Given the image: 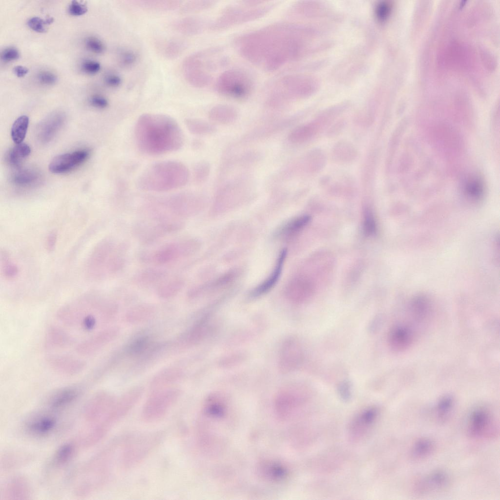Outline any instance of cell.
<instances>
[{
  "mask_svg": "<svg viewBox=\"0 0 500 500\" xmlns=\"http://www.w3.org/2000/svg\"><path fill=\"white\" fill-rule=\"evenodd\" d=\"M298 31L297 27L292 24L277 22L239 36L236 46L247 61L273 72L298 56L300 50Z\"/></svg>",
  "mask_w": 500,
  "mask_h": 500,
  "instance_id": "obj_1",
  "label": "cell"
},
{
  "mask_svg": "<svg viewBox=\"0 0 500 500\" xmlns=\"http://www.w3.org/2000/svg\"><path fill=\"white\" fill-rule=\"evenodd\" d=\"M135 136L139 148L149 155L177 150L184 142V134L176 121L162 114L146 113L140 116Z\"/></svg>",
  "mask_w": 500,
  "mask_h": 500,
  "instance_id": "obj_2",
  "label": "cell"
},
{
  "mask_svg": "<svg viewBox=\"0 0 500 500\" xmlns=\"http://www.w3.org/2000/svg\"><path fill=\"white\" fill-rule=\"evenodd\" d=\"M188 179L189 171L184 164L164 161L147 168L139 176L137 186L145 191L164 192L184 186Z\"/></svg>",
  "mask_w": 500,
  "mask_h": 500,
  "instance_id": "obj_3",
  "label": "cell"
},
{
  "mask_svg": "<svg viewBox=\"0 0 500 500\" xmlns=\"http://www.w3.org/2000/svg\"><path fill=\"white\" fill-rule=\"evenodd\" d=\"M276 5L262 0L242 1L238 4L229 5L223 9L209 28L212 30L220 31L256 20L267 15Z\"/></svg>",
  "mask_w": 500,
  "mask_h": 500,
  "instance_id": "obj_4",
  "label": "cell"
},
{
  "mask_svg": "<svg viewBox=\"0 0 500 500\" xmlns=\"http://www.w3.org/2000/svg\"><path fill=\"white\" fill-rule=\"evenodd\" d=\"M223 52L221 48H211L187 58L184 62V68L188 82L196 87L208 85L212 80V72L226 62Z\"/></svg>",
  "mask_w": 500,
  "mask_h": 500,
  "instance_id": "obj_5",
  "label": "cell"
},
{
  "mask_svg": "<svg viewBox=\"0 0 500 500\" xmlns=\"http://www.w3.org/2000/svg\"><path fill=\"white\" fill-rule=\"evenodd\" d=\"M162 431L127 434L123 436L120 450V464L124 469L137 465L159 444Z\"/></svg>",
  "mask_w": 500,
  "mask_h": 500,
  "instance_id": "obj_6",
  "label": "cell"
},
{
  "mask_svg": "<svg viewBox=\"0 0 500 500\" xmlns=\"http://www.w3.org/2000/svg\"><path fill=\"white\" fill-rule=\"evenodd\" d=\"M128 246L125 242L117 243L111 238L102 241L92 257V270L97 277L113 275L121 271L126 262Z\"/></svg>",
  "mask_w": 500,
  "mask_h": 500,
  "instance_id": "obj_7",
  "label": "cell"
},
{
  "mask_svg": "<svg viewBox=\"0 0 500 500\" xmlns=\"http://www.w3.org/2000/svg\"><path fill=\"white\" fill-rule=\"evenodd\" d=\"M255 82L248 71L232 68L223 72L215 83V89L220 95L235 100H244L253 92Z\"/></svg>",
  "mask_w": 500,
  "mask_h": 500,
  "instance_id": "obj_8",
  "label": "cell"
},
{
  "mask_svg": "<svg viewBox=\"0 0 500 500\" xmlns=\"http://www.w3.org/2000/svg\"><path fill=\"white\" fill-rule=\"evenodd\" d=\"M197 247L196 240L187 238L167 243L151 252H143L140 258L144 263L164 265L188 258L194 253Z\"/></svg>",
  "mask_w": 500,
  "mask_h": 500,
  "instance_id": "obj_9",
  "label": "cell"
},
{
  "mask_svg": "<svg viewBox=\"0 0 500 500\" xmlns=\"http://www.w3.org/2000/svg\"><path fill=\"white\" fill-rule=\"evenodd\" d=\"M150 221H142L132 228L134 236L142 244H151L159 239L177 232L184 227L181 221L166 217L154 216Z\"/></svg>",
  "mask_w": 500,
  "mask_h": 500,
  "instance_id": "obj_10",
  "label": "cell"
},
{
  "mask_svg": "<svg viewBox=\"0 0 500 500\" xmlns=\"http://www.w3.org/2000/svg\"><path fill=\"white\" fill-rule=\"evenodd\" d=\"M180 395L179 391L176 389L154 392L143 406L142 418L147 422L156 421L161 419L177 401Z\"/></svg>",
  "mask_w": 500,
  "mask_h": 500,
  "instance_id": "obj_11",
  "label": "cell"
},
{
  "mask_svg": "<svg viewBox=\"0 0 500 500\" xmlns=\"http://www.w3.org/2000/svg\"><path fill=\"white\" fill-rule=\"evenodd\" d=\"M197 202V197L193 193L185 192L174 194L157 200L154 209H160L178 218L190 216L195 210Z\"/></svg>",
  "mask_w": 500,
  "mask_h": 500,
  "instance_id": "obj_12",
  "label": "cell"
},
{
  "mask_svg": "<svg viewBox=\"0 0 500 500\" xmlns=\"http://www.w3.org/2000/svg\"><path fill=\"white\" fill-rule=\"evenodd\" d=\"M496 421L491 412L483 407L478 408L471 413L468 422L469 436L476 439H489L497 434Z\"/></svg>",
  "mask_w": 500,
  "mask_h": 500,
  "instance_id": "obj_13",
  "label": "cell"
},
{
  "mask_svg": "<svg viewBox=\"0 0 500 500\" xmlns=\"http://www.w3.org/2000/svg\"><path fill=\"white\" fill-rule=\"evenodd\" d=\"M279 358V366L282 371L288 372L298 368L304 358V351L299 341L294 338L285 341Z\"/></svg>",
  "mask_w": 500,
  "mask_h": 500,
  "instance_id": "obj_14",
  "label": "cell"
},
{
  "mask_svg": "<svg viewBox=\"0 0 500 500\" xmlns=\"http://www.w3.org/2000/svg\"><path fill=\"white\" fill-rule=\"evenodd\" d=\"M89 155V152L86 149L58 155L50 162L49 169L56 174L68 172L83 163Z\"/></svg>",
  "mask_w": 500,
  "mask_h": 500,
  "instance_id": "obj_15",
  "label": "cell"
},
{
  "mask_svg": "<svg viewBox=\"0 0 500 500\" xmlns=\"http://www.w3.org/2000/svg\"><path fill=\"white\" fill-rule=\"evenodd\" d=\"M449 483L448 475L441 470L434 471L418 479L414 485V492L425 495L438 492L445 488Z\"/></svg>",
  "mask_w": 500,
  "mask_h": 500,
  "instance_id": "obj_16",
  "label": "cell"
},
{
  "mask_svg": "<svg viewBox=\"0 0 500 500\" xmlns=\"http://www.w3.org/2000/svg\"><path fill=\"white\" fill-rule=\"evenodd\" d=\"M65 115L61 112L51 113L43 119L36 129L38 139L42 143L50 142L63 125Z\"/></svg>",
  "mask_w": 500,
  "mask_h": 500,
  "instance_id": "obj_17",
  "label": "cell"
},
{
  "mask_svg": "<svg viewBox=\"0 0 500 500\" xmlns=\"http://www.w3.org/2000/svg\"><path fill=\"white\" fill-rule=\"evenodd\" d=\"M413 340V333L408 327L403 325H396L390 331L388 342L390 348L396 352H400L407 349Z\"/></svg>",
  "mask_w": 500,
  "mask_h": 500,
  "instance_id": "obj_18",
  "label": "cell"
},
{
  "mask_svg": "<svg viewBox=\"0 0 500 500\" xmlns=\"http://www.w3.org/2000/svg\"><path fill=\"white\" fill-rule=\"evenodd\" d=\"M287 252V250L286 249H284L280 251L274 270L266 280L252 291L251 295L253 296H258L267 293L276 284L282 271Z\"/></svg>",
  "mask_w": 500,
  "mask_h": 500,
  "instance_id": "obj_19",
  "label": "cell"
},
{
  "mask_svg": "<svg viewBox=\"0 0 500 500\" xmlns=\"http://www.w3.org/2000/svg\"><path fill=\"white\" fill-rule=\"evenodd\" d=\"M167 272L161 269L150 268L143 270L136 273L134 282L142 286H157L167 279Z\"/></svg>",
  "mask_w": 500,
  "mask_h": 500,
  "instance_id": "obj_20",
  "label": "cell"
},
{
  "mask_svg": "<svg viewBox=\"0 0 500 500\" xmlns=\"http://www.w3.org/2000/svg\"><path fill=\"white\" fill-rule=\"evenodd\" d=\"M322 129L315 119L295 128L290 133L289 139L293 143H304L315 136Z\"/></svg>",
  "mask_w": 500,
  "mask_h": 500,
  "instance_id": "obj_21",
  "label": "cell"
},
{
  "mask_svg": "<svg viewBox=\"0 0 500 500\" xmlns=\"http://www.w3.org/2000/svg\"><path fill=\"white\" fill-rule=\"evenodd\" d=\"M358 152L355 146L347 141L336 143L332 149V155L335 161L342 163H349L357 158Z\"/></svg>",
  "mask_w": 500,
  "mask_h": 500,
  "instance_id": "obj_22",
  "label": "cell"
},
{
  "mask_svg": "<svg viewBox=\"0 0 500 500\" xmlns=\"http://www.w3.org/2000/svg\"><path fill=\"white\" fill-rule=\"evenodd\" d=\"M40 177L39 172L36 169L30 168H19L12 174L11 180L15 185L21 187H27L34 185Z\"/></svg>",
  "mask_w": 500,
  "mask_h": 500,
  "instance_id": "obj_23",
  "label": "cell"
},
{
  "mask_svg": "<svg viewBox=\"0 0 500 500\" xmlns=\"http://www.w3.org/2000/svg\"><path fill=\"white\" fill-rule=\"evenodd\" d=\"M185 282L179 277L166 279L157 286L156 292L163 298L172 297L178 294L183 288Z\"/></svg>",
  "mask_w": 500,
  "mask_h": 500,
  "instance_id": "obj_24",
  "label": "cell"
},
{
  "mask_svg": "<svg viewBox=\"0 0 500 500\" xmlns=\"http://www.w3.org/2000/svg\"><path fill=\"white\" fill-rule=\"evenodd\" d=\"M237 113V111L234 107L230 105L221 104L214 106L210 109L209 116L214 121L228 123L236 118Z\"/></svg>",
  "mask_w": 500,
  "mask_h": 500,
  "instance_id": "obj_25",
  "label": "cell"
},
{
  "mask_svg": "<svg viewBox=\"0 0 500 500\" xmlns=\"http://www.w3.org/2000/svg\"><path fill=\"white\" fill-rule=\"evenodd\" d=\"M326 156L320 148H314L307 154L305 160L306 170L311 173L319 172L323 169L326 163Z\"/></svg>",
  "mask_w": 500,
  "mask_h": 500,
  "instance_id": "obj_26",
  "label": "cell"
},
{
  "mask_svg": "<svg viewBox=\"0 0 500 500\" xmlns=\"http://www.w3.org/2000/svg\"><path fill=\"white\" fill-rule=\"evenodd\" d=\"M434 448V443L430 439L422 438L417 439L412 446L410 456L414 460H421L429 457Z\"/></svg>",
  "mask_w": 500,
  "mask_h": 500,
  "instance_id": "obj_27",
  "label": "cell"
},
{
  "mask_svg": "<svg viewBox=\"0 0 500 500\" xmlns=\"http://www.w3.org/2000/svg\"><path fill=\"white\" fill-rule=\"evenodd\" d=\"M206 23L201 18L189 17L182 19L176 23V28L185 34L194 35L203 31L206 27Z\"/></svg>",
  "mask_w": 500,
  "mask_h": 500,
  "instance_id": "obj_28",
  "label": "cell"
},
{
  "mask_svg": "<svg viewBox=\"0 0 500 500\" xmlns=\"http://www.w3.org/2000/svg\"><path fill=\"white\" fill-rule=\"evenodd\" d=\"M30 152V147L27 144L23 143L16 144L8 151L6 161L11 166L18 167Z\"/></svg>",
  "mask_w": 500,
  "mask_h": 500,
  "instance_id": "obj_29",
  "label": "cell"
},
{
  "mask_svg": "<svg viewBox=\"0 0 500 500\" xmlns=\"http://www.w3.org/2000/svg\"><path fill=\"white\" fill-rule=\"evenodd\" d=\"M29 122V118L26 115L18 117L14 122L11 130V135L16 144L22 143L26 134Z\"/></svg>",
  "mask_w": 500,
  "mask_h": 500,
  "instance_id": "obj_30",
  "label": "cell"
},
{
  "mask_svg": "<svg viewBox=\"0 0 500 500\" xmlns=\"http://www.w3.org/2000/svg\"><path fill=\"white\" fill-rule=\"evenodd\" d=\"M463 189L466 196L474 200L480 199L484 193L482 181L477 177H471L465 181Z\"/></svg>",
  "mask_w": 500,
  "mask_h": 500,
  "instance_id": "obj_31",
  "label": "cell"
},
{
  "mask_svg": "<svg viewBox=\"0 0 500 500\" xmlns=\"http://www.w3.org/2000/svg\"><path fill=\"white\" fill-rule=\"evenodd\" d=\"M78 391L75 389L70 388L63 390L52 397L50 401V406L53 408H60L69 404L77 397Z\"/></svg>",
  "mask_w": 500,
  "mask_h": 500,
  "instance_id": "obj_32",
  "label": "cell"
},
{
  "mask_svg": "<svg viewBox=\"0 0 500 500\" xmlns=\"http://www.w3.org/2000/svg\"><path fill=\"white\" fill-rule=\"evenodd\" d=\"M454 405V399L449 395L442 397L438 401L436 407V414L439 421L444 422L449 418L453 411Z\"/></svg>",
  "mask_w": 500,
  "mask_h": 500,
  "instance_id": "obj_33",
  "label": "cell"
},
{
  "mask_svg": "<svg viewBox=\"0 0 500 500\" xmlns=\"http://www.w3.org/2000/svg\"><path fill=\"white\" fill-rule=\"evenodd\" d=\"M56 421L51 417H43L32 421L27 425L28 429L34 433L44 434L51 431L56 425Z\"/></svg>",
  "mask_w": 500,
  "mask_h": 500,
  "instance_id": "obj_34",
  "label": "cell"
},
{
  "mask_svg": "<svg viewBox=\"0 0 500 500\" xmlns=\"http://www.w3.org/2000/svg\"><path fill=\"white\" fill-rule=\"evenodd\" d=\"M311 219L309 215H303L297 217L286 224L279 230L280 235H288L301 229L306 226Z\"/></svg>",
  "mask_w": 500,
  "mask_h": 500,
  "instance_id": "obj_35",
  "label": "cell"
},
{
  "mask_svg": "<svg viewBox=\"0 0 500 500\" xmlns=\"http://www.w3.org/2000/svg\"><path fill=\"white\" fill-rule=\"evenodd\" d=\"M188 130L193 134L204 135L215 131V127L208 123L196 119H188L185 121Z\"/></svg>",
  "mask_w": 500,
  "mask_h": 500,
  "instance_id": "obj_36",
  "label": "cell"
},
{
  "mask_svg": "<svg viewBox=\"0 0 500 500\" xmlns=\"http://www.w3.org/2000/svg\"><path fill=\"white\" fill-rule=\"evenodd\" d=\"M149 340L147 336H141L132 341L127 347V352L132 355H138L148 348Z\"/></svg>",
  "mask_w": 500,
  "mask_h": 500,
  "instance_id": "obj_37",
  "label": "cell"
},
{
  "mask_svg": "<svg viewBox=\"0 0 500 500\" xmlns=\"http://www.w3.org/2000/svg\"><path fill=\"white\" fill-rule=\"evenodd\" d=\"M74 451L73 446L66 444L61 447L55 455L54 462L57 465L66 463L72 457Z\"/></svg>",
  "mask_w": 500,
  "mask_h": 500,
  "instance_id": "obj_38",
  "label": "cell"
},
{
  "mask_svg": "<svg viewBox=\"0 0 500 500\" xmlns=\"http://www.w3.org/2000/svg\"><path fill=\"white\" fill-rule=\"evenodd\" d=\"M216 3L214 0H196L189 1L185 4L182 9L184 12H194L208 9Z\"/></svg>",
  "mask_w": 500,
  "mask_h": 500,
  "instance_id": "obj_39",
  "label": "cell"
},
{
  "mask_svg": "<svg viewBox=\"0 0 500 500\" xmlns=\"http://www.w3.org/2000/svg\"><path fill=\"white\" fill-rule=\"evenodd\" d=\"M53 20L52 18H48L43 20L40 17H33L28 20L27 25L31 29L36 32L43 33L46 31L45 25L52 23Z\"/></svg>",
  "mask_w": 500,
  "mask_h": 500,
  "instance_id": "obj_40",
  "label": "cell"
},
{
  "mask_svg": "<svg viewBox=\"0 0 500 500\" xmlns=\"http://www.w3.org/2000/svg\"><path fill=\"white\" fill-rule=\"evenodd\" d=\"M139 4L143 6L157 9H171L177 7L179 4L177 1H139Z\"/></svg>",
  "mask_w": 500,
  "mask_h": 500,
  "instance_id": "obj_41",
  "label": "cell"
},
{
  "mask_svg": "<svg viewBox=\"0 0 500 500\" xmlns=\"http://www.w3.org/2000/svg\"><path fill=\"white\" fill-rule=\"evenodd\" d=\"M376 223L373 214L370 209L365 211L363 222V231L366 235L370 236L376 232Z\"/></svg>",
  "mask_w": 500,
  "mask_h": 500,
  "instance_id": "obj_42",
  "label": "cell"
},
{
  "mask_svg": "<svg viewBox=\"0 0 500 500\" xmlns=\"http://www.w3.org/2000/svg\"><path fill=\"white\" fill-rule=\"evenodd\" d=\"M210 167L206 162H200L195 166L193 174L196 182L201 183L205 180L209 172Z\"/></svg>",
  "mask_w": 500,
  "mask_h": 500,
  "instance_id": "obj_43",
  "label": "cell"
},
{
  "mask_svg": "<svg viewBox=\"0 0 500 500\" xmlns=\"http://www.w3.org/2000/svg\"><path fill=\"white\" fill-rule=\"evenodd\" d=\"M85 44L88 50L96 54L103 53L105 50L104 43L95 37H87L85 40Z\"/></svg>",
  "mask_w": 500,
  "mask_h": 500,
  "instance_id": "obj_44",
  "label": "cell"
},
{
  "mask_svg": "<svg viewBox=\"0 0 500 500\" xmlns=\"http://www.w3.org/2000/svg\"><path fill=\"white\" fill-rule=\"evenodd\" d=\"M68 11L71 15L79 16L86 13L87 7L85 4L78 1L72 0L68 6Z\"/></svg>",
  "mask_w": 500,
  "mask_h": 500,
  "instance_id": "obj_45",
  "label": "cell"
},
{
  "mask_svg": "<svg viewBox=\"0 0 500 500\" xmlns=\"http://www.w3.org/2000/svg\"><path fill=\"white\" fill-rule=\"evenodd\" d=\"M81 68L83 72L88 74H95L101 69L100 64L96 61L87 60L83 62Z\"/></svg>",
  "mask_w": 500,
  "mask_h": 500,
  "instance_id": "obj_46",
  "label": "cell"
},
{
  "mask_svg": "<svg viewBox=\"0 0 500 500\" xmlns=\"http://www.w3.org/2000/svg\"><path fill=\"white\" fill-rule=\"evenodd\" d=\"M37 78L41 84L45 85L54 84L57 80L56 75L49 71L41 72L38 74Z\"/></svg>",
  "mask_w": 500,
  "mask_h": 500,
  "instance_id": "obj_47",
  "label": "cell"
},
{
  "mask_svg": "<svg viewBox=\"0 0 500 500\" xmlns=\"http://www.w3.org/2000/svg\"><path fill=\"white\" fill-rule=\"evenodd\" d=\"M20 53L18 50L14 47L5 48L1 53L0 58L4 62H9L18 59Z\"/></svg>",
  "mask_w": 500,
  "mask_h": 500,
  "instance_id": "obj_48",
  "label": "cell"
},
{
  "mask_svg": "<svg viewBox=\"0 0 500 500\" xmlns=\"http://www.w3.org/2000/svg\"><path fill=\"white\" fill-rule=\"evenodd\" d=\"M346 122L344 120L336 121L329 127L327 132L329 137H333L338 135L344 129Z\"/></svg>",
  "mask_w": 500,
  "mask_h": 500,
  "instance_id": "obj_49",
  "label": "cell"
},
{
  "mask_svg": "<svg viewBox=\"0 0 500 500\" xmlns=\"http://www.w3.org/2000/svg\"><path fill=\"white\" fill-rule=\"evenodd\" d=\"M136 55L132 51L126 50L123 52L120 58L121 64L125 66H130L136 61Z\"/></svg>",
  "mask_w": 500,
  "mask_h": 500,
  "instance_id": "obj_50",
  "label": "cell"
},
{
  "mask_svg": "<svg viewBox=\"0 0 500 500\" xmlns=\"http://www.w3.org/2000/svg\"><path fill=\"white\" fill-rule=\"evenodd\" d=\"M183 47V45L178 42H170L166 48V53L169 57H174L179 54Z\"/></svg>",
  "mask_w": 500,
  "mask_h": 500,
  "instance_id": "obj_51",
  "label": "cell"
},
{
  "mask_svg": "<svg viewBox=\"0 0 500 500\" xmlns=\"http://www.w3.org/2000/svg\"><path fill=\"white\" fill-rule=\"evenodd\" d=\"M90 104L98 108H104L108 104L107 100L104 96L100 95H95L90 99Z\"/></svg>",
  "mask_w": 500,
  "mask_h": 500,
  "instance_id": "obj_52",
  "label": "cell"
},
{
  "mask_svg": "<svg viewBox=\"0 0 500 500\" xmlns=\"http://www.w3.org/2000/svg\"><path fill=\"white\" fill-rule=\"evenodd\" d=\"M105 84L111 87H117L122 83V78L117 74H109L104 78Z\"/></svg>",
  "mask_w": 500,
  "mask_h": 500,
  "instance_id": "obj_53",
  "label": "cell"
},
{
  "mask_svg": "<svg viewBox=\"0 0 500 500\" xmlns=\"http://www.w3.org/2000/svg\"><path fill=\"white\" fill-rule=\"evenodd\" d=\"M390 6L388 4L383 3H380L376 8V16L378 19L384 20L388 15Z\"/></svg>",
  "mask_w": 500,
  "mask_h": 500,
  "instance_id": "obj_54",
  "label": "cell"
},
{
  "mask_svg": "<svg viewBox=\"0 0 500 500\" xmlns=\"http://www.w3.org/2000/svg\"><path fill=\"white\" fill-rule=\"evenodd\" d=\"M96 324V320L91 314L85 316L82 321V326L87 331L92 330Z\"/></svg>",
  "mask_w": 500,
  "mask_h": 500,
  "instance_id": "obj_55",
  "label": "cell"
},
{
  "mask_svg": "<svg viewBox=\"0 0 500 500\" xmlns=\"http://www.w3.org/2000/svg\"><path fill=\"white\" fill-rule=\"evenodd\" d=\"M339 392L341 396L346 399L350 397L351 394V386L347 381H343L339 386Z\"/></svg>",
  "mask_w": 500,
  "mask_h": 500,
  "instance_id": "obj_56",
  "label": "cell"
},
{
  "mask_svg": "<svg viewBox=\"0 0 500 500\" xmlns=\"http://www.w3.org/2000/svg\"><path fill=\"white\" fill-rule=\"evenodd\" d=\"M15 74L18 77H23L28 72V69L22 65H17L13 68Z\"/></svg>",
  "mask_w": 500,
  "mask_h": 500,
  "instance_id": "obj_57",
  "label": "cell"
}]
</instances>
